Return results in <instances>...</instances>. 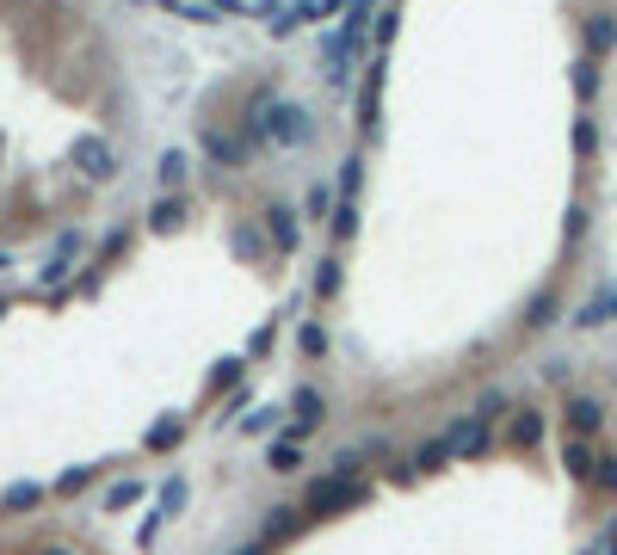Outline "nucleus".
<instances>
[{
    "label": "nucleus",
    "instance_id": "15",
    "mask_svg": "<svg viewBox=\"0 0 617 555\" xmlns=\"http://www.w3.org/2000/svg\"><path fill=\"white\" fill-rule=\"evenodd\" d=\"M75 247H81V235H62L56 259H50V266H44V284H62V278H68V259H75Z\"/></svg>",
    "mask_w": 617,
    "mask_h": 555
},
{
    "label": "nucleus",
    "instance_id": "16",
    "mask_svg": "<svg viewBox=\"0 0 617 555\" xmlns=\"http://www.w3.org/2000/svg\"><path fill=\"white\" fill-rule=\"evenodd\" d=\"M179 432H186V414H167V420L149 432V451H173V444H179Z\"/></svg>",
    "mask_w": 617,
    "mask_h": 555
},
{
    "label": "nucleus",
    "instance_id": "6",
    "mask_svg": "<svg viewBox=\"0 0 617 555\" xmlns=\"http://www.w3.org/2000/svg\"><path fill=\"white\" fill-rule=\"evenodd\" d=\"M179 506H186V481H179V475H173V481H167V488H161V500H155V512H149V525H142V543H155V531L167 525V518H173Z\"/></svg>",
    "mask_w": 617,
    "mask_h": 555
},
{
    "label": "nucleus",
    "instance_id": "3",
    "mask_svg": "<svg viewBox=\"0 0 617 555\" xmlns=\"http://www.w3.org/2000/svg\"><path fill=\"white\" fill-rule=\"evenodd\" d=\"M266 136L278 148H303L309 142V118H303L297 105H266Z\"/></svg>",
    "mask_w": 617,
    "mask_h": 555
},
{
    "label": "nucleus",
    "instance_id": "24",
    "mask_svg": "<svg viewBox=\"0 0 617 555\" xmlns=\"http://www.w3.org/2000/svg\"><path fill=\"white\" fill-rule=\"evenodd\" d=\"M186 167H192V161L179 155V148H167V155H161V179H167V185H179V179H186Z\"/></svg>",
    "mask_w": 617,
    "mask_h": 555
},
{
    "label": "nucleus",
    "instance_id": "32",
    "mask_svg": "<svg viewBox=\"0 0 617 555\" xmlns=\"http://www.w3.org/2000/svg\"><path fill=\"white\" fill-rule=\"evenodd\" d=\"M389 37H395V7H383V19H377V56L389 50Z\"/></svg>",
    "mask_w": 617,
    "mask_h": 555
},
{
    "label": "nucleus",
    "instance_id": "30",
    "mask_svg": "<svg viewBox=\"0 0 617 555\" xmlns=\"http://www.w3.org/2000/svg\"><path fill=\"white\" fill-rule=\"evenodd\" d=\"M315 290H321V296H334V290H340V266H334V259L315 272Z\"/></svg>",
    "mask_w": 617,
    "mask_h": 555
},
{
    "label": "nucleus",
    "instance_id": "29",
    "mask_svg": "<svg viewBox=\"0 0 617 555\" xmlns=\"http://www.w3.org/2000/svg\"><path fill=\"white\" fill-rule=\"evenodd\" d=\"M297 340H303V352H309V358H321V352H328V333H321V327H303Z\"/></svg>",
    "mask_w": 617,
    "mask_h": 555
},
{
    "label": "nucleus",
    "instance_id": "35",
    "mask_svg": "<svg viewBox=\"0 0 617 555\" xmlns=\"http://www.w3.org/2000/svg\"><path fill=\"white\" fill-rule=\"evenodd\" d=\"M235 555H266V543H247V549H235Z\"/></svg>",
    "mask_w": 617,
    "mask_h": 555
},
{
    "label": "nucleus",
    "instance_id": "33",
    "mask_svg": "<svg viewBox=\"0 0 617 555\" xmlns=\"http://www.w3.org/2000/svg\"><path fill=\"white\" fill-rule=\"evenodd\" d=\"M500 407H506V395H500V389H488V395H482V407H476V414H482V420H494Z\"/></svg>",
    "mask_w": 617,
    "mask_h": 555
},
{
    "label": "nucleus",
    "instance_id": "34",
    "mask_svg": "<svg viewBox=\"0 0 617 555\" xmlns=\"http://www.w3.org/2000/svg\"><path fill=\"white\" fill-rule=\"evenodd\" d=\"M599 555H617V518L605 525V537H599Z\"/></svg>",
    "mask_w": 617,
    "mask_h": 555
},
{
    "label": "nucleus",
    "instance_id": "9",
    "mask_svg": "<svg viewBox=\"0 0 617 555\" xmlns=\"http://www.w3.org/2000/svg\"><path fill=\"white\" fill-rule=\"evenodd\" d=\"M290 414H297V432H309V426H321L328 401H321V389H297V395H290Z\"/></svg>",
    "mask_w": 617,
    "mask_h": 555
},
{
    "label": "nucleus",
    "instance_id": "25",
    "mask_svg": "<svg viewBox=\"0 0 617 555\" xmlns=\"http://www.w3.org/2000/svg\"><path fill=\"white\" fill-rule=\"evenodd\" d=\"M235 253H241V259H266V241L253 235V229H241V235H235Z\"/></svg>",
    "mask_w": 617,
    "mask_h": 555
},
{
    "label": "nucleus",
    "instance_id": "19",
    "mask_svg": "<svg viewBox=\"0 0 617 555\" xmlns=\"http://www.w3.org/2000/svg\"><path fill=\"white\" fill-rule=\"evenodd\" d=\"M611 44H617V25H611V19H593V25H587V50H593V56H605Z\"/></svg>",
    "mask_w": 617,
    "mask_h": 555
},
{
    "label": "nucleus",
    "instance_id": "18",
    "mask_svg": "<svg viewBox=\"0 0 617 555\" xmlns=\"http://www.w3.org/2000/svg\"><path fill=\"white\" fill-rule=\"evenodd\" d=\"M179 216H186V204H179V198H161L149 222H155V229H161V235H173V229H179Z\"/></svg>",
    "mask_w": 617,
    "mask_h": 555
},
{
    "label": "nucleus",
    "instance_id": "2",
    "mask_svg": "<svg viewBox=\"0 0 617 555\" xmlns=\"http://www.w3.org/2000/svg\"><path fill=\"white\" fill-rule=\"evenodd\" d=\"M365 500H371L365 481H352V475H321L315 488L303 494V512L321 518V512H346V506H365Z\"/></svg>",
    "mask_w": 617,
    "mask_h": 555
},
{
    "label": "nucleus",
    "instance_id": "23",
    "mask_svg": "<svg viewBox=\"0 0 617 555\" xmlns=\"http://www.w3.org/2000/svg\"><path fill=\"white\" fill-rule=\"evenodd\" d=\"M210 155H216V161H229V167H241V161H247V148H241V142H229V136H210Z\"/></svg>",
    "mask_w": 617,
    "mask_h": 555
},
{
    "label": "nucleus",
    "instance_id": "1",
    "mask_svg": "<svg viewBox=\"0 0 617 555\" xmlns=\"http://www.w3.org/2000/svg\"><path fill=\"white\" fill-rule=\"evenodd\" d=\"M371 19H377V0H346L340 37L328 44V81H334V87H346V81H352V62H358V50H365Z\"/></svg>",
    "mask_w": 617,
    "mask_h": 555
},
{
    "label": "nucleus",
    "instance_id": "5",
    "mask_svg": "<svg viewBox=\"0 0 617 555\" xmlns=\"http://www.w3.org/2000/svg\"><path fill=\"white\" fill-rule=\"evenodd\" d=\"M445 438H451V457H482L488 444H494V432H488V420H482V414H463Z\"/></svg>",
    "mask_w": 617,
    "mask_h": 555
},
{
    "label": "nucleus",
    "instance_id": "27",
    "mask_svg": "<svg viewBox=\"0 0 617 555\" xmlns=\"http://www.w3.org/2000/svg\"><path fill=\"white\" fill-rule=\"evenodd\" d=\"M593 481H599L605 494H617V457H599V463H593Z\"/></svg>",
    "mask_w": 617,
    "mask_h": 555
},
{
    "label": "nucleus",
    "instance_id": "10",
    "mask_svg": "<svg viewBox=\"0 0 617 555\" xmlns=\"http://www.w3.org/2000/svg\"><path fill=\"white\" fill-rule=\"evenodd\" d=\"M562 463H568V475H580V481H593V463H599V457H593V444H587V438L574 432V438H568V451H562Z\"/></svg>",
    "mask_w": 617,
    "mask_h": 555
},
{
    "label": "nucleus",
    "instance_id": "20",
    "mask_svg": "<svg viewBox=\"0 0 617 555\" xmlns=\"http://www.w3.org/2000/svg\"><path fill=\"white\" fill-rule=\"evenodd\" d=\"M537 438H543V414H519V420H513V444H525V451H531Z\"/></svg>",
    "mask_w": 617,
    "mask_h": 555
},
{
    "label": "nucleus",
    "instance_id": "21",
    "mask_svg": "<svg viewBox=\"0 0 617 555\" xmlns=\"http://www.w3.org/2000/svg\"><path fill=\"white\" fill-rule=\"evenodd\" d=\"M136 500H142V481H118V488L105 494V506H112V512H124V506H136Z\"/></svg>",
    "mask_w": 617,
    "mask_h": 555
},
{
    "label": "nucleus",
    "instance_id": "36",
    "mask_svg": "<svg viewBox=\"0 0 617 555\" xmlns=\"http://www.w3.org/2000/svg\"><path fill=\"white\" fill-rule=\"evenodd\" d=\"M38 555H68V549H38Z\"/></svg>",
    "mask_w": 617,
    "mask_h": 555
},
{
    "label": "nucleus",
    "instance_id": "14",
    "mask_svg": "<svg viewBox=\"0 0 617 555\" xmlns=\"http://www.w3.org/2000/svg\"><path fill=\"white\" fill-rule=\"evenodd\" d=\"M266 463H272L278 475H290V469H303V444H297V438H278V444H272V457H266Z\"/></svg>",
    "mask_w": 617,
    "mask_h": 555
},
{
    "label": "nucleus",
    "instance_id": "22",
    "mask_svg": "<svg viewBox=\"0 0 617 555\" xmlns=\"http://www.w3.org/2000/svg\"><path fill=\"white\" fill-rule=\"evenodd\" d=\"M574 93H580V99L599 93V62H580V68H574Z\"/></svg>",
    "mask_w": 617,
    "mask_h": 555
},
{
    "label": "nucleus",
    "instance_id": "4",
    "mask_svg": "<svg viewBox=\"0 0 617 555\" xmlns=\"http://www.w3.org/2000/svg\"><path fill=\"white\" fill-rule=\"evenodd\" d=\"M75 167L93 179V185H105V179H112L118 173V155H112V142H105V136H81L75 142Z\"/></svg>",
    "mask_w": 617,
    "mask_h": 555
},
{
    "label": "nucleus",
    "instance_id": "31",
    "mask_svg": "<svg viewBox=\"0 0 617 555\" xmlns=\"http://www.w3.org/2000/svg\"><path fill=\"white\" fill-rule=\"evenodd\" d=\"M593 142H599V136H593V118H580V124H574V148H580V155H593Z\"/></svg>",
    "mask_w": 617,
    "mask_h": 555
},
{
    "label": "nucleus",
    "instance_id": "13",
    "mask_svg": "<svg viewBox=\"0 0 617 555\" xmlns=\"http://www.w3.org/2000/svg\"><path fill=\"white\" fill-rule=\"evenodd\" d=\"M574 321H580V327H599V321H617V290H605V296H593V303H587V309H580Z\"/></svg>",
    "mask_w": 617,
    "mask_h": 555
},
{
    "label": "nucleus",
    "instance_id": "26",
    "mask_svg": "<svg viewBox=\"0 0 617 555\" xmlns=\"http://www.w3.org/2000/svg\"><path fill=\"white\" fill-rule=\"evenodd\" d=\"M87 481H93V463H87V469H68V475L56 481V494H81V488H87Z\"/></svg>",
    "mask_w": 617,
    "mask_h": 555
},
{
    "label": "nucleus",
    "instance_id": "11",
    "mask_svg": "<svg viewBox=\"0 0 617 555\" xmlns=\"http://www.w3.org/2000/svg\"><path fill=\"white\" fill-rule=\"evenodd\" d=\"M0 506H7V512H31V506H44V481H13V488L0 494Z\"/></svg>",
    "mask_w": 617,
    "mask_h": 555
},
{
    "label": "nucleus",
    "instance_id": "8",
    "mask_svg": "<svg viewBox=\"0 0 617 555\" xmlns=\"http://www.w3.org/2000/svg\"><path fill=\"white\" fill-rule=\"evenodd\" d=\"M599 426H605V407H599L593 395H574V401H568V432H580V438H593Z\"/></svg>",
    "mask_w": 617,
    "mask_h": 555
},
{
    "label": "nucleus",
    "instance_id": "28",
    "mask_svg": "<svg viewBox=\"0 0 617 555\" xmlns=\"http://www.w3.org/2000/svg\"><path fill=\"white\" fill-rule=\"evenodd\" d=\"M525 321H531V327H550V321H556V296H537Z\"/></svg>",
    "mask_w": 617,
    "mask_h": 555
},
{
    "label": "nucleus",
    "instance_id": "7",
    "mask_svg": "<svg viewBox=\"0 0 617 555\" xmlns=\"http://www.w3.org/2000/svg\"><path fill=\"white\" fill-rule=\"evenodd\" d=\"M266 235H272V247L297 253V241H303V229H297V210H290V204H272V210H266Z\"/></svg>",
    "mask_w": 617,
    "mask_h": 555
},
{
    "label": "nucleus",
    "instance_id": "12",
    "mask_svg": "<svg viewBox=\"0 0 617 555\" xmlns=\"http://www.w3.org/2000/svg\"><path fill=\"white\" fill-rule=\"evenodd\" d=\"M377 87H383V56L371 62V87H365V93H358V124H365V136L377 130Z\"/></svg>",
    "mask_w": 617,
    "mask_h": 555
},
{
    "label": "nucleus",
    "instance_id": "17",
    "mask_svg": "<svg viewBox=\"0 0 617 555\" xmlns=\"http://www.w3.org/2000/svg\"><path fill=\"white\" fill-rule=\"evenodd\" d=\"M445 457H451V438H426L420 451H414V469H439Z\"/></svg>",
    "mask_w": 617,
    "mask_h": 555
}]
</instances>
